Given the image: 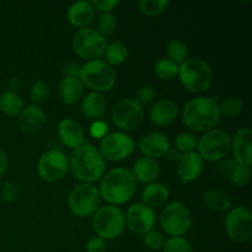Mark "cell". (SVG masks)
I'll return each instance as SVG.
<instances>
[{"label": "cell", "mask_w": 252, "mask_h": 252, "mask_svg": "<svg viewBox=\"0 0 252 252\" xmlns=\"http://www.w3.org/2000/svg\"><path fill=\"white\" fill-rule=\"evenodd\" d=\"M185 126L194 132H208L220 121L219 106L211 97H196L186 103L182 112Z\"/></svg>", "instance_id": "cell-1"}, {"label": "cell", "mask_w": 252, "mask_h": 252, "mask_svg": "<svg viewBox=\"0 0 252 252\" xmlns=\"http://www.w3.org/2000/svg\"><path fill=\"white\" fill-rule=\"evenodd\" d=\"M137 189V180L132 171L117 167L108 171L102 177L100 186V196L112 206L125 204L134 196Z\"/></svg>", "instance_id": "cell-2"}, {"label": "cell", "mask_w": 252, "mask_h": 252, "mask_svg": "<svg viewBox=\"0 0 252 252\" xmlns=\"http://www.w3.org/2000/svg\"><path fill=\"white\" fill-rule=\"evenodd\" d=\"M105 167V160L100 152L90 144H83L74 150L69 161L73 176L83 184H90L102 177Z\"/></svg>", "instance_id": "cell-3"}, {"label": "cell", "mask_w": 252, "mask_h": 252, "mask_svg": "<svg viewBox=\"0 0 252 252\" xmlns=\"http://www.w3.org/2000/svg\"><path fill=\"white\" fill-rule=\"evenodd\" d=\"M179 78L185 89L191 93L208 90L213 81V70L208 62L198 57L186 59L179 66Z\"/></svg>", "instance_id": "cell-4"}, {"label": "cell", "mask_w": 252, "mask_h": 252, "mask_svg": "<svg viewBox=\"0 0 252 252\" xmlns=\"http://www.w3.org/2000/svg\"><path fill=\"white\" fill-rule=\"evenodd\" d=\"M83 85L95 93H105L110 91L116 84V71L112 66L101 59L89 61L81 66L80 76Z\"/></svg>", "instance_id": "cell-5"}, {"label": "cell", "mask_w": 252, "mask_h": 252, "mask_svg": "<svg viewBox=\"0 0 252 252\" xmlns=\"http://www.w3.org/2000/svg\"><path fill=\"white\" fill-rule=\"evenodd\" d=\"M126 226V218L118 207L107 204L94 213L93 228L97 238L102 240L116 239L123 233Z\"/></svg>", "instance_id": "cell-6"}, {"label": "cell", "mask_w": 252, "mask_h": 252, "mask_svg": "<svg viewBox=\"0 0 252 252\" xmlns=\"http://www.w3.org/2000/svg\"><path fill=\"white\" fill-rule=\"evenodd\" d=\"M101 202L100 191L91 184H80L74 187L68 197L71 213L76 217H89L98 209Z\"/></svg>", "instance_id": "cell-7"}, {"label": "cell", "mask_w": 252, "mask_h": 252, "mask_svg": "<svg viewBox=\"0 0 252 252\" xmlns=\"http://www.w3.org/2000/svg\"><path fill=\"white\" fill-rule=\"evenodd\" d=\"M106 39L97 30L93 27H83L78 30L73 37V48L79 57L95 61L103 56L106 51Z\"/></svg>", "instance_id": "cell-8"}, {"label": "cell", "mask_w": 252, "mask_h": 252, "mask_svg": "<svg viewBox=\"0 0 252 252\" xmlns=\"http://www.w3.org/2000/svg\"><path fill=\"white\" fill-rule=\"evenodd\" d=\"M231 148V138L221 129H212L203 134L197 143L198 154L208 161H218L225 158Z\"/></svg>", "instance_id": "cell-9"}, {"label": "cell", "mask_w": 252, "mask_h": 252, "mask_svg": "<svg viewBox=\"0 0 252 252\" xmlns=\"http://www.w3.org/2000/svg\"><path fill=\"white\" fill-rule=\"evenodd\" d=\"M191 212L181 202L169 203L160 216L162 229L171 236H181L186 234L191 226Z\"/></svg>", "instance_id": "cell-10"}, {"label": "cell", "mask_w": 252, "mask_h": 252, "mask_svg": "<svg viewBox=\"0 0 252 252\" xmlns=\"http://www.w3.org/2000/svg\"><path fill=\"white\" fill-rule=\"evenodd\" d=\"M112 121L121 130L132 132L138 129L144 121L143 106L133 98H123L113 107Z\"/></svg>", "instance_id": "cell-11"}, {"label": "cell", "mask_w": 252, "mask_h": 252, "mask_svg": "<svg viewBox=\"0 0 252 252\" xmlns=\"http://www.w3.org/2000/svg\"><path fill=\"white\" fill-rule=\"evenodd\" d=\"M134 145V140L129 135L113 132L102 138L100 143V154L103 160L120 161L132 154Z\"/></svg>", "instance_id": "cell-12"}, {"label": "cell", "mask_w": 252, "mask_h": 252, "mask_svg": "<svg viewBox=\"0 0 252 252\" xmlns=\"http://www.w3.org/2000/svg\"><path fill=\"white\" fill-rule=\"evenodd\" d=\"M228 236L235 243H246L252 234V214L245 207H235L225 217Z\"/></svg>", "instance_id": "cell-13"}, {"label": "cell", "mask_w": 252, "mask_h": 252, "mask_svg": "<svg viewBox=\"0 0 252 252\" xmlns=\"http://www.w3.org/2000/svg\"><path fill=\"white\" fill-rule=\"evenodd\" d=\"M69 169V160L59 150H49L42 154L38 161V174L44 181H61Z\"/></svg>", "instance_id": "cell-14"}, {"label": "cell", "mask_w": 252, "mask_h": 252, "mask_svg": "<svg viewBox=\"0 0 252 252\" xmlns=\"http://www.w3.org/2000/svg\"><path fill=\"white\" fill-rule=\"evenodd\" d=\"M126 224L137 234H147L155 224V213L144 203H134L128 208Z\"/></svg>", "instance_id": "cell-15"}, {"label": "cell", "mask_w": 252, "mask_h": 252, "mask_svg": "<svg viewBox=\"0 0 252 252\" xmlns=\"http://www.w3.org/2000/svg\"><path fill=\"white\" fill-rule=\"evenodd\" d=\"M139 149L145 157L155 160L157 158L166 157L170 150V142L162 133L152 132L143 135L139 140Z\"/></svg>", "instance_id": "cell-16"}, {"label": "cell", "mask_w": 252, "mask_h": 252, "mask_svg": "<svg viewBox=\"0 0 252 252\" xmlns=\"http://www.w3.org/2000/svg\"><path fill=\"white\" fill-rule=\"evenodd\" d=\"M252 130L251 128H241L234 134L233 152L236 164L251 166L252 164Z\"/></svg>", "instance_id": "cell-17"}, {"label": "cell", "mask_w": 252, "mask_h": 252, "mask_svg": "<svg viewBox=\"0 0 252 252\" xmlns=\"http://www.w3.org/2000/svg\"><path fill=\"white\" fill-rule=\"evenodd\" d=\"M203 159L198 153H189V154L181 155L180 160L177 161V174L181 177L182 184H187L193 181L203 171Z\"/></svg>", "instance_id": "cell-18"}, {"label": "cell", "mask_w": 252, "mask_h": 252, "mask_svg": "<svg viewBox=\"0 0 252 252\" xmlns=\"http://www.w3.org/2000/svg\"><path fill=\"white\" fill-rule=\"evenodd\" d=\"M46 123V113L36 105L27 106L20 112L19 127L24 133H36L42 129Z\"/></svg>", "instance_id": "cell-19"}, {"label": "cell", "mask_w": 252, "mask_h": 252, "mask_svg": "<svg viewBox=\"0 0 252 252\" xmlns=\"http://www.w3.org/2000/svg\"><path fill=\"white\" fill-rule=\"evenodd\" d=\"M179 116V107L171 100H159L150 108V120L157 126H170Z\"/></svg>", "instance_id": "cell-20"}, {"label": "cell", "mask_w": 252, "mask_h": 252, "mask_svg": "<svg viewBox=\"0 0 252 252\" xmlns=\"http://www.w3.org/2000/svg\"><path fill=\"white\" fill-rule=\"evenodd\" d=\"M58 134L65 147L78 149L84 144V130L78 122L70 118L61 121L58 126Z\"/></svg>", "instance_id": "cell-21"}, {"label": "cell", "mask_w": 252, "mask_h": 252, "mask_svg": "<svg viewBox=\"0 0 252 252\" xmlns=\"http://www.w3.org/2000/svg\"><path fill=\"white\" fill-rule=\"evenodd\" d=\"M94 17H95V9L91 2L86 0L73 2L68 9L69 22L76 27H81V29L86 27L93 22Z\"/></svg>", "instance_id": "cell-22"}, {"label": "cell", "mask_w": 252, "mask_h": 252, "mask_svg": "<svg viewBox=\"0 0 252 252\" xmlns=\"http://www.w3.org/2000/svg\"><path fill=\"white\" fill-rule=\"evenodd\" d=\"M81 110L88 118L97 120L102 117L107 111V100L102 94L93 91L85 96L81 103Z\"/></svg>", "instance_id": "cell-23"}, {"label": "cell", "mask_w": 252, "mask_h": 252, "mask_svg": "<svg viewBox=\"0 0 252 252\" xmlns=\"http://www.w3.org/2000/svg\"><path fill=\"white\" fill-rule=\"evenodd\" d=\"M59 97L66 105L78 102L84 94V85L79 78L65 76L59 84Z\"/></svg>", "instance_id": "cell-24"}, {"label": "cell", "mask_w": 252, "mask_h": 252, "mask_svg": "<svg viewBox=\"0 0 252 252\" xmlns=\"http://www.w3.org/2000/svg\"><path fill=\"white\" fill-rule=\"evenodd\" d=\"M132 174L140 182H153L159 177L160 166L157 160L152 158H139L135 161Z\"/></svg>", "instance_id": "cell-25"}, {"label": "cell", "mask_w": 252, "mask_h": 252, "mask_svg": "<svg viewBox=\"0 0 252 252\" xmlns=\"http://www.w3.org/2000/svg\"><path fill=\"white\" fill-rule=\"evenodd\" d=\"M169 189L162 182H153L144 189L142 193L143 203L148 207H160L169 198Z\"/></svg>", "instance_id": "cell-26"}, {"label": "cell", "mask_w": 252, "mask_h": 252, "mask_svg": "<svg viewBox=\"0 0 252 252\" xmlns=\"http://www.w3.org/2000/svg\"><path fill=\"white\" fill-rule=\"evenodd\" d=\"M24 108V100L21 96L15 91H5L0 96V110L4 115L9 116H16Z\"/></svg>", "instance_id": "cell-27"}, {"label": "cell", "mask_w": 252, "mask_h": 252, "mask_svg": "<svg viewBox=\"0 0 252 252\" xmlns=\"http://www.w3.org/2000/svg\"><path fill=\"white\" fill-rule=\"evenodd\" d=\"M204 204L208 207L211 211L216 212H225L231 208V201L224 192L219 189H211L207 192L203 197Z\"/></svg>", "instance_id": "cell-28"}, {"label": "cell", "mask_w": 252, "mask_h": 252, "mask_svg": "<svg viewBox=\"0 0 252 252\" xmlns=\"http://www.w3.org/2000/svg\"><path fill=\"white\" fill-rule=\"evenodd\" d=\"M105 57L106 61L110 64H122L127 61L128 57V49L127 47L125 46L121 42H113V43L107 44L105 51Z\"/></svg>", "instance_id": "cell-29"}, {"label": "cell", "mask_w": 252, "mask_h": 252, "mask_svg": "<svg viewBox=\"0 0 252 252\" xmlns=\"http://www.w3.org/2000/svg\"><path fill=\"white\" fill-rule=\"evenodd\" d=\"M155 73L162 80L170 81L179 76V64L170 61L169 58L159 59L155 64Z\"/></svg>", "instance_id": "cell-30"}, {"label": "cell", "mask_w": 252, "mask_h": 252, "mask_svg": "<svg viewBox=\"0 0 252 252\" xmlns=\"http://www.w3.org/2000/svg\"><path fill=\"white\" fill-rule=\"evenodd\" d=\"M187 52H189V49H187L186 43L182 42L181 39H171V41L167 42L166 53L170 61L175 62L176 64L186 61Z\"/></svg>", "instance_id": "cell-31"}, {"label": "cell", "mask_w": 252, "mask_h": 252, "mask_svg": "<svg viewBox=\"0 0 252 252\" xmlns=\"http://www.w3.org/2000/svg\"><path fill=\"white\" fill-rule=\"evenodd\" d=\"M169 0H140L138 6L145 16H158L166 10Z\"/></svg>", "instance_id": "cell-32"}, {"label": "cell", "mask_w": 252, "mask_h": 252, "mask_svg": "<svg viewBox=\"0 0 252 252\" xmlns=\"http://www.w3.org/2000/svg\"><path fill=\"white\" fill-rule=\"evenodd\" d=\"M117 29V20L111 12H102L97 20V32L105 36H111Z\"/></svg>", "instance_id": "cell-33"}, {"label": "cell", "mask_w": 252, "mask_h": 252, "mask_svg": "<svg viewBox=\"0 0 252 252\" xmlns=\"http://www.w3.org/2000/svg\"><path fill=\"white\" fill-rule=\"evenodd\" d=\"M197 143H198V140H197L196 135H193L192 133H181L175 139L177 152L184 153V154L193 153L197 148Z\"/></svg>", "instance_id": "cell-34"}, {"label": "cell", "mask_w": 252, "mask_h": 252, "mask_svg": "<svg viewBox=\"0 0 252 252\" xmlns=\"http://www.w3.org/2000/svg\"><path fill=\"white\" fill-rule=\"evenodd\" d=\"M243 111V102L238 97H226L219 106V112L225 117H235Z\"/></svg>", "instance_id": "cell-35"}, {"label": "cell", "mask_w": 252, "mask_h": 252, "mask_svg": "<svg viewBox=\"0 0 252 252\" xmlns=\"http://www.w3.org/2000/svg\"><path fill=\"white\" fill-rule=\"evenodd\" d=\"M164 252H193L191 244L182 236H171L165 241Z\"/></svg>", "instance_id": "cell-36"}, {"label": "cell", "mask_w": 252, "mask_h": 252, "mask_svg": "<svg viewBox=\"0 0 252 252\" xmlns=\"http://www.w3.org/2000/svg\"><path fill=\"white\" fill-rule=\"evenodd\" d=\"M30 95H31L32 101H34L36 103L44 102L51 95V89L46 81L38 80L32 84L31 89H30Z\"/></svg>", "instance_id": "cell-37"}, {"label": "cell", "mask_w": 252, "mask_h": 252, "mask_svg": "<svg viewBox=\"0 0 252 252\" xmlns=\"http://www.w3.org/2000/svg\"><path fill=\"white\" fill-rule=\"evenodd\" d=\"M229 179L231 180L234 185L236 186H245L250 182L251 180V169L249 166H244V165L236 164L235 167L231 171Z\"/></svg>", "instance_id": "cell-38"}, {"label": "cell", "mask_w": 252, "mask_h": 252, "mask_svg": "<svg viewBox=\"0 0 252 252\" xmlns=\"http://www.w3.org/2000/svg\"><path fill=\"white\" fill-rule=\"evenodd\" d=\"M165 236L164 234L157 230H150L144 235V244L149 250L158 251L164 248L165 245Z\"/></svg>", "instance_id": "cell-39"}, {"label": "cell", "mask_w": 252, "mask_h": 252, "mask_svg": "<svg viewBox=\"0 0 252 252\" xmlns=\"http://www.w3.org/2000/svg\"><path fill=\"white\" fill-rule=\"evenodd\" d=\"M155 95H157V93H155V88L153 85H144L142 86V88L138 89L137 91V96H135V101L137 102H139L140 105H143V103H149L152 102L153 100L155 98Z\"/></svg>", "instance_id": "cell-40"}, {"label": "cell", "mask_w": 252, "mask_h": 252, "mask_svg": "<svg viewBox=\"0 0 252 252\" xmlns=\"http://www.w3.org/2000/svg\"><path fill=\"white\" fill-rule=\"evenodd\" d=\"M90 2L94 9L101 12H110L120 4L118 0H93Z\"/></svg>", "instance_id": "cell-41"}, {"label": "cell", "mask_w": 252, "mask_h": 252, "mask_svg": "<svg viewBox=\"0 0 252 252\" xmlns=\"http://www.w3.org/2000/svg\"><path fill=\"white\" fill-rule=\"evenodd\" d=\"M107 249L105 240L101 238H91L86 244V251L88 252H105Z\"/></svg>", "instance_id": "cell-42"}, {"label": "cell", "mask_w": 252, "mask_h": 252, "mask_svg": "<svg viewBox=\"0 0 252 252\" xmlns=\"http://www.w3.org/2000/svg\"><path fill=\"white\" fill-rule=\"evenodd\" d=\"M2 196H4V199L7 202H12L17 198L19 196V192H17L16 186H14L10 182H6L2 187Z\"/></svg>", "instance_id": "cell-43"}, {"label": "cell", "mask_w": 252, "mask_h": 252, "mask_svg": "<svg viewBox=\"0 0 252 252\" xmlns=\"http://www.w3.org/2000/svg\"><path fill=\"white\" fill-rule=\"evenodd\" d=\"M107 132V125L105 122H95L91 126V134L95 138H103L105 137V133Z\"/></svg>", "instance_id": "cell-44"}, {"label": "cell", "mask_w": 252, "mask_h": 252, "mask_svg": "<svg viewBox=\"0 0 252 252\" xmlns=\"http://www.w3.org/2000/svg\"><path fill=\"white\" fill-rule=\"evenodd\" d=\"M235 165H236V161H233V160H229V159L224 160V161L218 166L219 174L224 177H229L230 176L231 171H233V169L235 167Z\"/></svg>", "instance_id": "cell-45"}, {"label": "cell", "mask_w": 252, "mask_h": 252, "mask_svg": "<svg viewBox=\"0 0 252 252\" xmlns=\"http://www.w3.org/2000/svg\"><path fill=\"white\" fill-rule=\"evenodd\" d=\"M81 66L76 63H69L64 66V73L69 78H79L80 76Z\"/></svg>", "instance_id": "cell-46"}, {"label": "cell", "mask_w": 252, "mask_h": 252, "mask_svg": "<svg viewBox=\"0 0 252 252\" xmlns=\"http://www.w3.org/2000/svg\"><path fill=\"white\" fill-rule=\"evenodd\" d=\"M6 167H7V157L5 154L4 150L0 148V177L4 175V172L6 171Z\"/></svg>", "instance_id": "cell-47"}]
</instances>
